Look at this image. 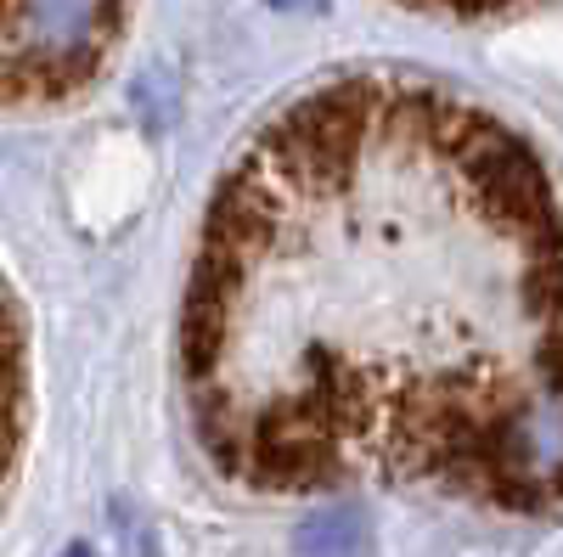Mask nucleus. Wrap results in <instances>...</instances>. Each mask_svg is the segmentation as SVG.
<instances>
[{
    "label": "nucleus",
    "mask_w": 563,
    "mask_h": 557,
    "mask_svg": "<svg viewBox=\"0 0 563 557\" xmlns=\"http://www.w3.org/2000/svg\"><path fill=\"white\" fill-rule=\"evenodd\" d=\"M299 557H366L372 546V524L361 506L350 501H333V506H321V513H310L294 535Z\"/></svg>",
    "instance_id": "obj_1"
},
{
    "label": "nucleus",
    "mask_w": 563,
    "mask_h": 557,
    "mask_svg": "<svg viewBox=\"0 0 563 557\" xmlns=\"http://www.w3.org/2000/svg\"><path fill=\"white\" fill-rule=\"evenodd\" d=\"M113 535L130 546V557H153V524L141 519L130 501H119V506H113Z\"/></svg>",
    "instance_id": "obj_2"
},
{
    "label": "nucleus",
    "mask_w": 563,
    "mask_h": 557,
    "mask_svg": "<svg viewBox=\"0 0 563 557\" xmlns=\"http://www.w3.org/2000/svg\"><path fill=\"white\" fill-rule=\"evenodd\" d=\"M271 12H327L333 0H265Z\"/></svg>",
    "instance_id": "obj_3"
},
{
    "label": "nucleus",
    "mask_w": 563,
    "mask_h": 557,
    "mask_svg": "<svg viewBox=\"0 0 563 557\" xmlns=\"http://www.w3.org/2000/svg\"><path fill=\"white\" fill-rule=\"evenodd\" d=\"M57 557H97V552H90V546H85V541H74V546H63V552H57Z\"/></svg>",
    "instance_id": "obj_4"
}]
</instances>
